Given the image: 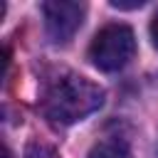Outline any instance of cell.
Here are the masks:
<instances>
[{
	"mask_svg": "<svg viewBox=\"0 0 158 158\" xmlns=\"http://www.w3.org/2000/svg\"><path fill=\"white\" fill-rule=\"evenodd\" d=\"M86 158H131V148H128V143L123 138L109 136V138L96 141Z\"/></svg>",
	"mask_w": 158,
	"mask_h": 158,
	"instance_id": "cell-4",
	"label": "cell"
},
{
	"mask_svg": "<svg viewBox=\"0 0 158 158\" xmlns=\"http://www.w3.org/2000/svg\"><path fill=\"white\" fill-rule=\"evenodd\" d=\"M44 12V25H47V35L52 42L57 44H67L77 30L84 22L86 15V5L84 2H69V0H49L42 5Z\"/></svg>",
	"mask_w": 158,
	"mask_h": 158,
	"instance_id": "cell-3",
	"label": "cell"
},
{
	"mask_svg": "<svg viewBox=\"0 0 158 158\" xmlns=\"http://www.w3.org/2000/svg\"><path fill=\"white\" fill-rule=\"evenodd\" d=\"M104 104V89L79 74H62L57 77L42 101V111L49 121L59 126H69L81 121L84 116L94 114Z\"/></svg>",
	"mask_w": 158,
	"mask_h": 158,
	"instance_id": "cell-1",
	"label": "cell"
},
{
	"mask_svg": "<svg viewBox=\"0 0 158 158\" xmlns=\"http://www.w3.org/2000/svg\"><path fill=\"white\" fill-rule=\"evenodd\" d=\"M151 40H153V47L158 49V12H156L153 20H151Z\"/></svg>",
	"mask_w": 158,
	"mask_h": 158,
	"instance_id": "cell-5",
	"label": "cell"
},
{
	"mask_svg": "<svg viewBox=\"0 0 158 158\" xmlns=\"http://www.w3.org/2000/svg\"><path fill=\"white\" fill-rule=\"evenodd\" d=\"M136 54V35L128 25L114 22L101 27L91 44H89V59L101 72H118L123 69Z\"/></svg>",
	"mask_w": 158,
	"mask_h": 158,
	"instance_id": "cell-2",
	"label": "cell"
},
{
	"mask_svg": "<svg viewBox=\"0 0 158 158\" xmlns=\"http://www.w3.org/2000/svg\"><path fill=\"white\" fill-rule=\"evenodd\" d=\"M111 5H114V7H121V10H131V7H141L143 0H141V2H121V0H111Z\"/></svg>",
	"mask_w": 158,
	"mask_h": 158,
	"instance_id": "cell-6",
	"label": "cell"
}]
</instances>
